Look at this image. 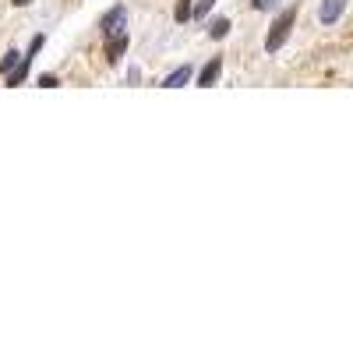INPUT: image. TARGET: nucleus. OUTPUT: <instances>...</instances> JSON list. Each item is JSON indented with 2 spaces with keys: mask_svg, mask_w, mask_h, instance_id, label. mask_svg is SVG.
<instances>
[{
  "mask_svg": "<svg viewBox=\"0 0 353 353\" xmlns=\"http://www.w3.org/2000/svg\"><path fill=\"white\" fill-rule=\"evenodd\" d=\"M293 21H297V8H286V11H283V14L272 21L269 36H265V50H269V53L283 50V43L290 39V28H293Z\"/></svg>",
  "mask_w": 353,
  "mask_h": 353,
  "instance_id": "f257e3e1",
  "label": "nucleus"
},
{
  "mask_svg": "<svg viewBox=\"0 0 353 353\" xmlns=\"http://www.w3.org/2000/svg\"><path fill=\"white\" fill-rule=\"evenodd\" d=\"M99 32H103V39H110V36H117V32H128V8H124V4L110 8V11L99 18Z\"/></svg>",
  "mask_w": 353,
  "mask_h": 353,
  "instance_id": "f03ea898",
  "label": "nucleus"
},
{
  "mask_svg": "<svg viewBox=\"0 0 353 353\" xmlns=\"http://www.w3.org/2000/svg\"><path fill=\"white\" fill-rule=\"evenodd\" d=\"M230 28H233L230 18H216V21H209V36H212V39H226Z\"/></svg>",
  "mask_w": 353,
  "mask_h": 353,
  "instance_id": "0eeeda50",
  "label": "nucleus"
},
{
  "mask_svg": "<svg viewBox=\"0 0 353 353\" xmlns=\"http://www.w3.org/2000/svg\"><path fill=\"white\" fill-rule=\"evenodd\" d=\"M173 18H176V21H181V25H184V21H191V0H181V4H176V11H173Z\"/></svg>",
  "mask_w": 353,
  "mask_h": 353,
  "instance_id": "1a4fd4ad",
  "label": "nucleus"
},
{
  "mask_svg": "<svg viewBox=\"0 0 353 353\" xmlns=\"http://www.w3.org/2000/svg\"><path fill=\"white\" fill-rule=\"evenodd\" d=\"M39 85H43V88H57L61 81H57V74H39Z\"/></svg>",
  "mask_w": 353,
  "mask_h": 353,
  "instance_id": "f8f14e48",
  "label": "nucleus"
},
{
  "mask_svg": "<svg viewBox=\"0 0 353 353\" xmlns=\"http://www.w3.org/2000/svg\"><path fill=\"white\" fill-rule=\"evenodd\" d=\"M251 4H254V11H272L279 0H251Z\"/></svg>",
  "mask_w": 353,
  "mask_h": 353,
  "instance_id": "9b49d317",
  "label": "nucleus"
},
{
  "mask_svg": "<svg viewBox=\"0 0 353 353\" xmlns=\"http://www.w3.org/2000/svg\"><path fill=\"white\" fill-rule=\"evenodd\" d=\"M346 11V0H321V8H318V21L321 25H336Z\"/></svg>",
  "mask_w": 353,
  "mask_h": 353,
  "instance_id": "7ed1b4c3",
  "label": "nucleus"
},
{
  "mask_svg": "<svg viewBox=\"0 0 353 353\" xmlns=\"http://www.w3.org/2000/svg\"><path fill=\"white\" fill-rule=\"evenodd\" d=\"M11 4H14V8H28V4H32V0H11Z\"/></svg>",
  "mask_w": 353,
  "mask_h": 353,
  "instance_id": "ddd939ff",
  "label": "nucleus"
},
{
  "mask_svg": "<svg viewBox=\"0 0 353 353\" xmlns=\"http://www.w3.org/2000/svg\"><path fill=\"white\" fill-rule=\"evenodd\" d=\"M219 74H223V61H219V57H212V61L198 71V85H201V88H209V85H216Z\"/></svg>",
  "mask_w": 353,
  "mask_h": 353,
  "instance_id": "39448f33",
  "label": "nucleus"
},
{
  "mask_svg": "<svg viewBox=\"0 0 353 353\" xmlns=\"http://www.w3.org/2000/svg\"><path fill=\"white\" fill-rule=\"evenodd\" d=\"M212 4H216V0H198V4L191 8V18H205V14L212 11Z\"/></svg>",
  "mask_w": 353,
  "mask_h": 353,
  "instance_id": "9d476101",
  "label": "nucleus"
},
{
  "mask_svg": "<svg viewBox=\"0 0 353 353\" xmlns=\"http://www.w3.org/2000/svg\"><path fill=\"white\" fill-rule=\"evenodd\" d=\"M18 61H21V53H18V50H8V53H4V61H0V74L14 71V68H18Z\"/></svg>",
  "mask_w": 353,
  "mask_h": 353,
  "instance_id": "6e6552de",
  "label": "nucleus"
},
{
  "mask_svg": "<svg viewBox=\"0 0 353 353\" xmlns=\"http://www.w3.org/2000/svg\"><path fill=\"white\" fill-rule=\"evenodd\" d=\"M191 78H194V68L184 64V68H176V71H170V74L163 78V88H181V85H188Z\"/></svg>",
  "mask_w": 353,
  "mask_h": 353,
  "instance_id": "423d86ee",
  "label": "nucleus"
},
{
  "mask_svg": "<svg viewBox=\"0 0 353 353\" xmlns=\"http://www.w3.org/2000/svg\"><path fill=\"white\" fill-rule=\"evenodd\" d=\"M128 43H131V36H128V32H117V36H110V39H106V61H110V64L121 61V57L128 53Z\"/></svg>",
  "mask_w": 353,
  "mask_h": 353,
  "instance_id": "20e7f679",
  "label": "nucleus"
}]
</instances>
